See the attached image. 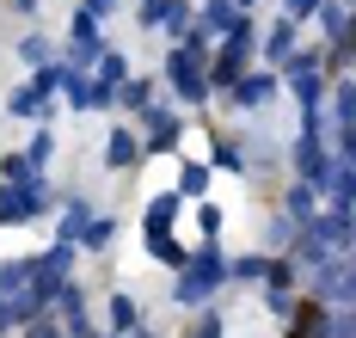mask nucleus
I'll return each instance as SVG.
<instances>
[{"label": "nucleus", "instance_id": "5", "mask_svg": "<svg viewBox=\"0 0 356 338\" xmlns=\"http://www.w3.org/2000/svg\"><path fill=\"white\" fill-rule=\"evenodd\" d=\"M320 191L332 197V203H338V209H356V166L332 154V160H325V179H320Z\"/></svg>", "mask_w": 356, "mask_h": 338}, {"label": "nucleus", "instance_id": "37", "mask_svg": "<svg viewBox=\"0 0 356 338\" xmlns=\"http://www.w3.org/2000/svg\"><path fill=\"white\" fill-rule=\"evenodd\" d=\"M314 6H320V0H283V13H289V19H307Z\"/></svg>", "mask_w": 356, "mask_h": 338}, {"label": "nucleus", "instance_id": "30", "mask_svg": "<svg viewBox=\"0 0 356 338\" xmlns=\"http://www.w3.org/2000/svg\"><path fill=\"white\" fill-rule=\"evenodd\" d=\"M215 166H221V172H240V166H246V154L234 148V142H221V148H215Z\"/></svg>", "mask_w": 356, "mask_h": 338}, {"label": "nucleus", "instance_id": "10", "mask_svg": "<svg viewBox=\"0 0 356 338\" xmlns=\"http://www.w3.org/2000/svg\"><path fill=\"white\" fill-rule=\"evenodd\" d=\"M62 92H68L74 111H92V80H86V68H74V62H68V80H62Z\"/></svg>", "mask_w": 356, "mask_h": 338}, {"label": "nucleus", "instance_id": "18", "mask_svg": "<svg viewBox=\"0 0 356 338\" xmlns=\"http://www.w3.org/2000/svg\"><path fill=\"white\" fill-rule=\"evenodd\" d=\"M86 222H92V209H86V203H68V216L56 222V240H80V234H86Z\"/></svg>", "mask_w": 356, "mask_h": 338}, {"label": "nucleus", "instance_id": "11", "mask_svg": "<svg viewBox=\"0 0 356 338\" xmlns=\"http://www.w3.org/2000/svg\"><path fill=\"white\" fill-rule=\"evenodd\" d=\"M31 179H43V172H37L25 154H0V185H31Z\"/></svg>", "mask_w": 356, "mask_h": 338}, {"label": "nucleus", "instance_id": "15", "mask_svg": "<svg viewBox=\"0 0 356 338\" xmlns=\"http://www.w3.org/2000/svg\"><path fill=\"white\" fill-rule=\"evenodd\" d=\"M332 117H338V129L356 123V80H338V86H332Z\"/></svg>", "mask_w": 356, "mask_h": 338}, {"label": "nucleus", "instance_id": "19", "mask_svg": "<svg viewBox=\"0 0 356 338\" xmlns=\"http://www.w3.org/2000/svg\"><path fill=\"white\" fill-rule=\"evenodd\" d=\"M264 271H270V259H264V252H246V259L227 264V277H234V283H258Z\"/></svg>", "mask_w": 356, "mask_h": 338}, {"label": "nucleus", "instance_id": "36", "mask_svg": "<svg viewBox=\"0 0 356 338\" xmlns=\"http://www.w3.org/2000/svg\"><path fill=\"white\" fill-rule=\"evenodd\" d=\"M13 320H19V296H0V332H6Z\"/></svg>", "mask_w": 356, "mask_h": 338}, {"label": "nucleus", "instance_id": "16", "mask_svg": "<svg viewBox=\"0 0 356 338\" xmlns=\"http://www.w3.org/2000/svg\"><path fill=\"white\" fill-rule=\"evenodd\" d=\"M117 105L147 111V105H154V80H123V86H117Z\"/></svg>", "mask_w": 356, "mask_h": 338}, {"label": "nucleus", "instance_id": "40", "mask_svg": "<svg viewBox=\"0 0 356 338\" xmlns=\"http://www.w3.org/2000/svg\"><path fill=\"white\" fill-rule=\"evenodd\" d=\"M234 6H252V0H234Z\"/></svg>", "mask_w": 356, "mask_h": 338}, {"label": "nucleus", "instance_id": "8", "mask_svg": "<svg viewBox=\"0 0 356 338\" xmlns=\"http://www.w3.org/2000/svg\"><path fill=\"white\" fill-rule=\"evenodd\" d=\"M178 203H184L178 191L154 197V203H147V222H142V234H166V227H172V216H178Z\"/></svg>", "mask_w": 356, "mask_h": 338}, {"label": "nucleus", "instance_id": "27", "mask_svg": "<svg viewBox=\"0 0 356 338\" xmlns=\"http://www.w3.org/2000/svg\"><path fill=\"white\" fill-rule=\"evenodd\" d=\"M19 56H25L31 68H37V62H49V38H43V31H31V38L19 43Z\"/></svg>", "mask_w": 356, "mask_h": 338}, {"label": "nucleus", "instance_id": "34", "mask_svg": "<svg viewBox=\"0 0 356 338\" xmlns=\"http://www.w3.org/2000/svg\"><path fill=\"white\" fill-rule=\"evenodd\" d=\"M197 222H203V240H215V234H221V209L203 203V209H197Z\"/></svg>", "mask_w": 356, "mask_h": 338}, {"label": "nucleus", "instance_id": "25", "mask_svg": "<svg viewBox=\"0 0 356 338\" xmlns=\"http://www.w3.org/2000/svg\"><path fill=\"white\" fill-rule=\"evenodd\" d=\"M289 216H295V222H307V216H314V185H301V179L289 185Z\"/></svg>", "mask_w": 356, "mask_h": 338}, {"label": "nucleus", "instance_id": "20", "mask_svg": "<svg viewBox=\"0 0 356 338\" xmlns=\"http://www.w3.org/2000/svg\"><path fill=\"white\" fill-rule=\"evenodd\" d=\"M136 326H142L136 301H129V296H111V332H136Z\"/></svg>", "mask_w": 356, "mask_h": 338}, {"label": "nucleus", "instance_id": "2", "mask_svg": "<svg viewBox=\"0 0 356 338\" xmlns=\"http://www.w3.org/2000/svg\"><path fill=\"white\" fill-rule=\"evenodd\" d=\"M49 209V185L31 179V185H0V227H25Z\"/></svg>", "mask_w": 356, "mask_h": 338}, {"label": "nucleus", "instance_id": "33", "mask_svg": "<svg viewBox=\"0 0 356 338\" xmlns=\"http://www.w3.org/2000/svg\"><path fill=\"white\" fill-rule=\"evenodd\" d=\"M332 154H338V160H350V166H356V123H344V129H338V148H332Z\"/></svg>", "mask_w": 356, "mask_h": 338}, {"label": "nucleus", "instance_id": "22", "mask_svg": "<svg viewBox=\"0 0 356 338\" xmlns=\"http://www.w3.org/2000/svg\"><path fill=\"white\" fill-rule=\"evenodd\" d=\"M142 240H147V252H154V259H166V264H184V259H191L172 234H142Z\"/></svg>", "mask_w": 356, "mask_h": 338}, {"label": "nucleus", "instance_id": "13", "mask_svg": "<svg viewBox=\"0 0 356 338\" xmlns=\"http://www.w3.org/2000/svg\"><path fill=\"white\" fill-rule=\"evenodd\" d=\"M209 166H203V160H184V172H178V197H203V191H209Z\"/></svg>", "mask_w": 356, "mask_h": 338}, {"label": "nucleus", "instance_id": "9", "mask_svg": "<svg viewBox=\"0 0 356 338\" xmlns=\"http://www.w3.org/2000/svg\"><path fill=\"white\" fill-rule=\"evenodd\" d=\"M62 80H68V62H37L31 92H37V99H56V92H62Z\"/></svg>", "mask_w": 356, "mask_h": 338}, {"label": "nucleus", "instance_id": "28", "mask_svg": "<svg viewBox=\"0 0 356 338\" xmlns=\"http://www.w3.org/2000/svg\"><path fill=\"white\" fill-rule=\"evenodd\" d=\"M172 6H178V0H142V25H166Z\"/></svg>", "mask_w": 356, "mask_h": 338}, {"label": "nucleus", "instance_id": "39", "mask_svg": "<svg viewBox=\"0 0 356 338\" xmlns=\"http://www.w3.org/2000/svg\"><path fill=\"white\" fill-rule=\"evenodd\" d=\"M13 6H37V0H13Z\"/></svg>", "mask_w": 356, "mask_h": 338}, {"label": "nucleus", "instance_id": "32", "mask_svg": "<svg viewBox=\"0 0 356 338\" xmlns=\"http://www.w3.org/2000/svg\"><path fill=\"white\" fill-rule=\"evenodd\" d=\"M320 338H356V314H338V320H325Z\"/></svg>", "mask_w": 356, "mask_h": 338}, {"label": "nucleus", "instance_id": "35", "mask_svg": "<svg viewBox=\"0 0 356 338\" xmlns=\"http://www.w3.org/2000/svg\"><path fill=\"white\" fill-rule=\"evenodd\" d=\"M264 301H270V314H295V296H289V289H270Z\"/></svg>", "mask_w": 356, "mask_h": 338}, {"label": "nucleus", "instance_id": "29", "mask_svg": "<svg viewBox=\"0 0 356 338\" xmlns=\"http://www.w3.org/2000/svg\"><path fill=\"white\" fill-rule=\"evenodd\" d=\"M191 338H221V314L203 307V314H197V326H191Z\"/></svg>", "mask_w": 356, "mask_h": 338}, {"label": "nucleus", "instance_id": "31", "mask_svg": "<svg viewBox=\"0 0 356 338\" xmlns=\"http://www.w3.org/2000/svg\"><path fill=\"white\" fill-rule=\"evenodd\" d=\"M166 31H172L178 43L191 38V6H184V0H178V6H172V19H166Z\"/></svg>", "mask_w": 356, "mask_h": 338}, {"label": "nucleus", "instance_id": "38", "mask_svg": "<svg viewBox=\"0 0 356 338\" xmlns=\"http://www.w3.org/2000/svg\"><path fill=\"white\" fill-rule=\"evenodd\" d=\"M111 6H117V0H80V13H92V19H105Z\"/></svg>", "mask_w": 356, "mask_h": 338}, {"label": "nucleus", "instance_id": "4", "mask_svg": "<svg viewBox=\"0 0 356 338\" xmlns=\"http://www.w3.org/2000/svg\"><path fill=\"white\" fill-rule=\"evenodd\" d=\"M289 160H295L301 185H314V191H320V179H325V160H332V154L320 148V136H307V129H301V136H295V148H289Z\"/></svg>", "mask_w": 356, "mask_h": 338}, {"label": "nucleus", "instance_id": "26", "mask_svg": "<svg viewBox=\"0 0 356 338\" xmlns=\"http://www.w3.org/2000/svg\"><path fill=\"white\" fill-rule=\"evenodd\" d=\"M49 154H56V136H49V123H43L31 136V148H25V160H31V166H49Z\"/></svg>", "mask_w": 356, "mask_h": 338}, {"label": "nucleus", "instance_id": "24", "mask_svg": "<svg viewBox=\"0 0 356 338\" xmlns=\"http://www.w3.org/2000/svg\"><path fill=\"white\" fill-rule=\"evenodd\" d=\"M111 234H117V222H111V216H92L86 234H80V246H92V252H99V246H111Z\"/></svg>", "mask_w": 356, "mask_h": 338}, {"label": "nucleus", "instance_id": "17", "mask_svg": "<svg viewBox=\"0 0 356 338\" xmlns=\"http://www.w3.org/2000/svg\"><path fill=\"white\" fill-rule=\"evenodd\" d=\"M295 25H301V19H283V25L270 31V43H264V56H270L277 68H283V56H289V49H295Z\"/></svg>", "mask_w": 356, "mask_h": 338}, {"label": "nucleus", "instance_id": "12", "mask_svg": "<svg viewBox=\"0 0 356 338\" xmlns=\"http://www.w3.org/2000/svg\"><path fill=\"white\" fill-rule=\"evenodd\" d=\"M31 271H37V259H13V264H0V296H19V289L31 283Z\"/></svg>", "mask_w": 356, "mask_h": 338}, {"label": "nucleus", "instance_id": "23", "mask_svg": "<svg viewBox=\"0 0 356 338\" xmlns=\"http://www.w3.org/2000/svg\"><path fill=\"white\" fill-rule=\"evenodd\" d=\"M289 86H295V99L301 105H320V68H307V74H283Z\"/></svg>", "mask_w": 356, "mask_h": 338}, {"label": "nucleus", "instance_id": "7", "mask_svg": "<svg viewBox=\"0 0 356 338\" xmlns=\"http://www.w3.org/2000/svg\"><path fill=\"white\" fill-rule=\"evenodd\" d=\"M105 160L117 166V172H123V166H136V160H142V142H136L129 129H111V142H105Z\"/></svg>", "mask_w": 356, "mask_h": 338}, {"label": "nucleus", "instance_id": "21", "mask_svg": "<svg viewBox=\"0 0 356 338\" xmlns=\"http://www.w3.org/2000/svg\"><path fill=\"white\" fill-rule=\"evenodd\" d=\"M314 13H320V31H325V38H344V19H350V13H344V0H320Z\"/></svg>", "mask_w": 356, "mask_h": 338}, {"label": "nucleus", "instance_id": "6", "mask_svg": "<svg viewBox=\"0 0 356 338\" xmlns=\"http://www.w3.org/2000/svg\"><path fill=\"white\" fill-rule=\"evenodd\" d=\"M227 92H234V105H240V111H258V105L277 92V74H240Z\"/></svg>", "mask_w": 356, "mask_h": 338}, {"label": "nucleus", "instance_id": "14", "mask_svg": "<svg viewBox=\"0 0 356 338\" xmlns=\"http://www.w3.org/2000/svg\"><path fill=\"white\" fill-rule=\"evenodd\" d=\"M123 80H129V62H123L117 49H99V86H111V92H117Z\"/></svg>", "mask_w": 356, "mask_h": 338}, {"label": "nucleus", "instance_id": "3", "mask_svg": "<svg viewBox=\"0 0 356 338\" xmlns=\"http://www.w3.org/2000/svg\"><path fill=\"white\" fill-rule=\"evenodd\" d=\"M178 111H166V105H147L142 111V154H166V148H178Z\"/></svg>", "mask_w": 356, "mask_h": 338}, {"label": "nucleus", "instance_id": "1", "mask_svg": "<svg viewBox=\"0 0 356 338\" xmlns=\"http://www.w3.org/2000/svg\"><path fill=\"white\" fill-rule=\"evenodd\" d=\"M221 283H227V259L215 252V240H203V252H191V259H184L172 296H178V307H209V296L221 289Z\"/></svg>", "mask_w": 356, "mask_h": 338}]
</instances>
